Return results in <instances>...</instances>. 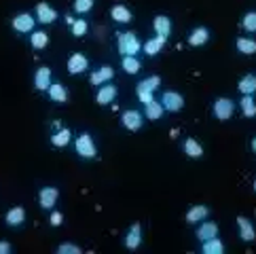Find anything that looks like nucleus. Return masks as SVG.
Instances as JSON below:
<instances>
[{
    "instance_id": "nucleus-1",
    "label": "nucleus",
    "mask_w": 256,
    "mask_h": 254,
    "mask_svg": "<svg viewBox=\"0 0 256 254\" xmlns=\"http://www.w3.org/2000/svg\"><path fill=\"white\" fill-rule=\"evenodd\" d=\"M118 51L123 56H138L142 51V42L134 32H118Z\"/></svg>"
},
{
    "instance_id": "nucleus-2",
    "label": "nucleus",
    "mask_w": 256,
    "mask_h": 254,
    "mask_svg": "<svg viewBox=\"0 0 256 254\" xmlns=\"http://www.w3.org/2000/svg\"><path fill=\"white\" fill-rule=\"evenodd\" d=\"M76 152L83 159H94L96 157V144H94V138L89 134H80L76 138Z\"/></svg>"
},
{
    "instance_id": "nucleus-3",
    "label": "nucleus",
    "mask_w": 256,
    "mask_h": 254,
    "mask_svg": "<svg viewBox=\"0 0 256 254\" xmlns=\"http://www.w3.org/2000/svg\"><path fill=\"white\" fill-rule=\"evenodd\" d=\"M233 112H235V104H233L228 98H218L216 102H214V114H216L218 121L231 119Z\"/></svg>"
},
{
    "instance_id": "nucleus-4",
    "label": "nucleus",
    "mask_w": 256,
    "mask_h": 254,
    "mask_svg": "<svg viewBox=\"0 0 256 254\" xmlns=\"http://www.w3.org/2000/svg\"><path fill=\"white\" fill-rule=\"evenodd\" d=\"M159 102L163 104V108H166V110L178 112V110H182V106H184V98H182L180 94H176V92H166V94L161 96Z\"/></svg>"
},
{
    "instance_id": "nucleus-5",
    "label": "nucleus",
    "mask_w": 256,
    "mask_h": 254,
    "mask_svg": "<svg viewBox=\"0 0 256 254\" xmlns=\"http://www.w3.org/2000/svg\"><path fill=\"white\" fill-rule=\"evenodd\" d=\"M58 197H60V190L56 186H44V188H40V193H38L40 208H42V210H51V208L58 204Z\"/></svg>"
},
{
    "instance_id": "nucleus-6",
    "label": "nucleus",
    "mask_w": 256,
    "mask_h": 254,
    "mask_svg": "<svg viewBox=\"0 0 256 254\" xmlns=\"http://www.w3.org/2000/svg\"><path fill=\"white\" fill-rule=\"evenodd\" d=\"M13 28L17 30V32H32L34 30V17L30 15V13H20V15H15L13 17Z\"/></svg>"
},
{
    "instance_id": "nucleus-7",
    "label": "nucleus",
    "mask_w": 256,
    "mask_h": 254,
    "mask_svg": "<svg viewBox=\"0 0 256 254\" xmlns=\"http://www.w3.org/2000/svg\"><path fill=\"white\" fill-rule=\"evenodd\" d=\"M87 68H89V60L83 56V53L70 56V60H68V72L70 74H80V72H85Z\"/></svg>"
},
{
    "instance_id": "nucleus-8",
    "label": "nucleus",
    "mask_w": 256,
    "mask_h": 254,
    "mask_svg": "<svg viewBox=\"0 0 256 254\" xmlns=\"http://www.w3.org/2000/svg\"><path fill=\"white\" fill-rule=\"evenodd\" d=\"M36 17H38L40 24H53L58 20V11L53 6H49L47 2H38L36 4Z\"/></svg>"
},
{
    "instance_id": "nucleus-9",
    "label": "nucleus",
    "mask_w": 256,
    "mask_h": 254,
    "mask_svg": "<svg viewBox=\"0 0 256 254\" xmlns=\"http://www.w3.org/2000/svg\"><path fill=\"white\" fill-rule=\"evenodd\" d=\"M34 85L38 92H47V89L51 87V68L47 66H40L38 70H36L34 74Z\"/></svg>"
},
{
    "instance_id": "nucleus-10",
    "label": "nucleus",
    "mask_w": 256,
    "mask_h": 254,
    "mask_svg": "<svg viewBox=\"0 0 256 254\" xmlns=\"http://www.w3.org/2000/svg\"><path fill=\"white\" fill-rule=\"evenodd\" d=\"M142 123H144L142 112H138V110H125L123 112V125L130 132H138L140 127H142Z\"/></svg>"
},
{
    "instance_id": "nucleus-11",
    "label": "nucleus",
    "mask_w": 256,
    "mask_h": 254,
    "mask_svg": "<svg viewBox=\"0 0 256 254\" xmlns=\"http://www.w3.org/2000/svg\"><path fill=\"white\" fill-rule=\"evenodd\" d=\"M152 28L157 32V36H163V38H168L170 32H172V22L168 15H157L152 22Z\"/></svg>"
},
{
    "instance_id": "nucleus-12",
    "label": "nucleus",
    "mask_w": 256,
    "mask_h": 254,
    "mask_svg": "<svg viewBox=\"0 0 256 254\" xmlns=\"http://www.w3.org/2000/svg\"><path fill=\"white\" fill-rule=\"evenodd\" d=\"M142 244V226H140V222H136L132 229H130V233H127V238H125V246L130 248V250H136Z\"/></svg>"
},
{
    "instance_id": "nucleus-13",
    "label": "nucleus",
    "mask_w": 256,
    "mask_h": 254,
    "mask_svg": "<svg viewBox=\"0 0 256 254\" xmlns=\"http://www.w3.org/2000/svg\"><path fill=\"white\" fill-rule=\"evenodd\" d=\"M112 76H114V70L110 66H102L91 74V85H104L108 80H112Z\"/></svg>"
},
{
    "instance_id": "nucleus-14",
    "label": "nucleus",
    "mask_w": 256,
    "mask_h": 254,
    "mask_svg": "<svg viewBox=\"0 0 256 254\" xmlns=\"http://www.w3.org/2000/svg\"><path fill=\"white\" fill-rule=\"evenodd\" d=\"M114 98H116V87H114V85H104V87L98 92L96 102H98L100 106H108L110 102H114Z\"/></svg>"
},
{
    "instance_id": "nucleus-15",
    "label": "nucleus",
    "mask_w": 256,
    "mask_h": 254,
    "mask_svg": "<svg viewBox=\"0 0 256 254\" xmlns=\"http://www.w3.org/2000/svg\"><path fill=\"white\" fill-rule=\"evenodd\" d=\"M237 224H240V233H242V240L244 242H254L256 240V231L252 222L246 218V216H237Z\"/></svg>"
},
{
    "instance_id": "nucleus-16",
    "label": "nucleus",
    "mask_w": 256,
    "mask_h": 254,
    "mask_svg": "<svg viewBox=\"0 0 256 254\" xmlns=\"http://www.w3.org/2000/svg\"><path fill=\"white\" fill-rule=\"evenodd\" d=\"M166 40H168V38H163V36H154V38L146 40V42L142 44V49H144V53H146V56L154 58V56H157L159 51H163V44H166Z\"/></svg>"
},
{
    "instance_id": "nucleus-17",
    "label": "nucleus",
    "mask_w": 256,
    "mask_h": 254,
    "mask_svg": "<svg viewBox=\"0 0 256 254\" xmlns=\"http://www.w3.org/2000/svg\"><path fill=\"white\" fill-rule=\"evenodd\" d=\"M110 17L114 22H118V24H130L132 20H134V15H132V11L127 6H123V4H114L112 8H110Z\"/></svg>"
},
{
    "instance_id": "nucleus-18",
    "label": "nucleus",
    "mask_w": 256,
    "mask_h": 254,
    "mask_svg": "<svg viewBox=\"0 0 256 254\" xmlns=\"http://www.w3.org/2000/svg\"><path fill=\"white\" fill-rule=\"evenodd\" d=\"M26 220V210L24 208H11V210L6 212V216H4V222L8 224V226H20L22 222Z\"/></svg>"
},
{
    "instance_id": "nucleus-19",
    "label": "nucleus",
    "mask_w": 256,
    "mask_h": 254,
    "mask_svg": "<svg viewBox=\"0 0 256 254\" xmlns=\"http://www.w3.org/2000/svg\"><path fill=\"white\" fill-rule=\"evenodd\" d=\"M212 238H218V224L216 222H201V226L197 229V240L206 242Z\"/></svg>"
},
{
    "instance_id": "nucleus-20",
    "label": "nucleus",
    "mask_w": 256,
    "mask_h": 254,
    "mask_svg": "<svg viewBox=\"0 0 256 254\" xmlns=\"http://www.w3.org/2000/svg\"><path fill=\"white\" fill-rule=\"evenodd\" d=\"M208 40H210V30L208 28H195L188 36L190 47H199V44H206Z\"/></svg>"
},
{
    "instance_id": "nucleus-21",
    "label": "nucleus",
    "mask_w": 256,
    "mask_h": 254,
    "mask_svg": "<svg viewBox=\"0 0 256 254\" xmlns=\"http://www.w3.org/2000/svg\"><path fill=\"white\" fill-rule=\"evenodd\" d=\"M49 92V98L53 100V102H58V104H64L68 100V92H66V87H64L62 83H51V87L47 89Z\"/></svg>"
},
{
    "instance_id": "nucleus-22",
    "label": "nucleus",
    "mask_w": 256,
    "mask_h": 254,
    "mask_svg": "<svg viewBox=\"0 0 256 254\" xmlns=\"http://www.w3.org/2000/svg\"><path fill=\"white\" fill-rule=\"evenodd\" d=\"M208 214H210V210H208L206 206H195V208H190V210H188L186 222H188V224H195V222H199V220H206Z\"/></svg>"
},
{
    "instance_id": "nucleus-23",
    "label": "nucleus",
    "mask_w": 256,
    "mask_h": 254,
    "mask_svg": "<svg viewBox=\"0 0 256 254\" xmlns=\"http://www.w3.org/2000/svg\"><path fill=\"white\" fill-rule=\"evenodd\" d=\"M204 254H222L224 252V244L218 240V238H212V240H206L204 242Z\"/></svg>"
},
{
    "instance_id": "nucleus-24",
    "label": "nucleus",
    "mask_w": 256,
    "mask_h": 254,
    "mask_svg": "<svg viewBox=\"0 0 256 254\" xmlns=\"http://www.w3.org/2000/svg\"><path fill=\"white\" fill-rule=\"evenodd\" d=\"M240 92L244 94V96H252L254 92H256V76L254 74H246L242 80H240Z\"/></svg>"
},
{
    "instance_id": "nucleus-25",
    "label": "nucleus",
    "mask_w": 256,
    "mask_h": 254,
    "mask_svg": "<svg viewBox=\"0 0 256 254\" xmlns=\"http://www.w3.org/2000/svg\"><path fill=\"white\" fill-rule=\"evenodd\" d=\"M144 108H146V119H148V121H157L159 116L163 114V104H161V102H157V100H152V102H148Z\"/></svg>"
},
{
    "instance_id": "nucleus-26",
    "label": "nucleus",
    "mask_w": 256,
    "mask_h": 254,
    "mask_svg": "<svg viewBox=\"0 0 256 254\" xmlns=\"http://www.w3.org/2000/svg\"><path fill=\"white\" fill-rule=\"evenodd\" d=\"M184 152H186L188 157L199 159L201 155H204V148H201V144H199L197 140H193V138H186V142H184Z\"/></svg>"
},
{
    "instance_id": "nucleus-27",
    "label": "nucleus",
    "mask_w": 256,
    "mask_h": 254,
    "mask_svg": "<svg viewBox=\"0 0 256 254\" xmlns=\"http://www.w3.org/2000/svg\"><path fill=\"white\" fill-rule=\"evenodd\" d=\"M159 85H161V76H157V74H152V76H148V78H144V80H140L138 83V89H142V92H157L159 89Z\"/></svg>"
},
{
    "instance_id": "nucleus-28",
    "label": "nucleus",
    "mask_w": 256,
    "mask_h": 254,
    "mask_svg": "<svg viewBox=\"0 0 256 254\" xmlns=\"http://www.w3.org/2000/svg\"><path fill=\"white\" fill-rule=\"evenodd\" d=\"M142 68V64L136 60V56H123V70L127 74H138Z\"/></svg>"
},
{
    "instance_id": "nucleus-29",
    "label": "nucleus",
    "mask_w": 256,
    "mask_h": 254,
    "mask_svg": "<svg viewBox=\"0 0 256 254\" xmlns=\"http://www.w3.org/2000/svg\"><path fill=\"white\" fill-rule=\"evenodd\" d=\"M237 51L244 56H254L256 53V40L252 38H237Z\"/></svg>"
},
{
    "instance_id": "nucleus-30",
    "label": "nucleus",
    "mask_w": 256,
    "mask_h": 254,
    "mask_svg": "<svg viewBox=\"0 0 256 254\" xmlns=\"http://www.w3.org/2000/svg\"><path fill=\"white\" fill-rule=\"evenodd\" d=\"M30 42H32L34 49H44V47L49 44V36L44 34V32H40V30H36V32H32V36H30Z\"/></svg>"
},
{
    "instance_id": "nucleus-31",
    "label": "nucleus",
    "mask_w": 256,
    "mask_h": 254,
    "mask_svg": "<svg viewBox=\"0 0 256 254\" xmlns=\"http://www.w3.org/2000/svg\"><path fill=\"white\" fill-rule=\"evenodd\" d=\"M70 130H60V132H56L51 136V144L53 146H66V144L70 142Z\"/></svg>"
},
{
    "instance_id": "nucleus-32",
    "label": "nucleus",
    "mask_w": 256,
    "mask_h": 254,
    "mask_svg": "<svg viewBox=\"0 0 256 254\" xmlns=\"http://www.w3.org/2000/svg\"><path fill=\"white\" fill-rule=\"evenodd\" d=\"M242 112L246 116H256V102L252 100V96H244L242 98Z\"/></svg>"
},
{
    "instance_id": "nucleus-33",
    "label": "nucleus",
    "mask_w": 256,
    "mask_h": 254,
    "mask_svg": "<svg viewBox=\"0 0 256 254\" xmlns=\"http://www.w3.org/2000/svg\"><path fill=\"white\" fill-rule=\"evenodd\" d=\"M96 0H74V11L76 13H89L94 8Z\"/></svg>"
},
{
    "instance_id": "nucleus-34",
    "label": "nucleus",
    "mask_w": 256,
    "mask_h": 254,
    "mask_svg": "<svg viewBox=\"0 0 256 254\" xmlns=\"http://www.w3.org/2000/svg\"><path fill=\"white\" fill-rule=\"evenodd\" d=\"M244 28L248 32H256V11H250L244 15Z\"/></svg>"
},
{
    "instance_id": "nucleus-35",
    "label": "nucleus",
    "mask_w": 256,
    "mask_h": 254,
    "mask_svg": "<svg viewBox=\"0 0 256 254\" xmlns=\"http://www.w3.org/2000/svg\"><path fill=\"white\" fill-rule=\"evenodd\" d=\"M87 22L85 20H76V22H72V34L74 36H85L87 34Z\"/></svg>"
},
{
    "instance_id": "nucleus-36",
    "label": "nucleus",
    "mask_w": 256,
    "mask_h": 254,
    "mask_svg": "<svg viewBox=\"0 0 256 254\" xmlns=\"http://www.w3.org/2000/svg\"><path fill=\"white\" fill-rule=\"evenodd\" d=\"M58 254H80V248L74 246V244H62L58 248Z\"/></svg>"
},
{
    "instance_id": "nucleus-37",
    "label": "nucleus",
    "mask_w": 256,
    "mask_h": 254,
    "mask_svg": "<svg viewBox=\"0 0 256 254\" xmlns=\"http://www.w3.org/2000/svg\"><path fill=\"white\" fill-rule=\"evenodd\" d=\"M136 94H138V100H140V102L146 106V104H148V102H152V94L150 92H142V89H136Z\"/></svg>"
},
{
    "instance_id": "nucleus-38",
    "label": "nucleus",
    "mask_w": 256,
    "mask_h": 254,
    "mask_svg": "<svg viewBox=\"0 0 256 254\" xmlns=\"http://www.w3.org/2000/svg\"><path fill=\"white\" fill-rule=\"evenodd\" d=\"M62 220H64V216H62L60 212H53V214H51V224H53V226H60Z\"/></svg>"
},
{
    "instance_id": "nucleus-39",
    "label": "nucleus",
    "mask_w": 256,
    "mask_h": 254,
    "mask_svg": "<svg viewBox=\"0 0 256 254\" xmlns=\"http://www.w3.org/2000/svg\"><path fill=\"white\" fill-rule=\"evenodd\" d=\"M13 246L8 242H0V254H11Z\"/></svg>"
},
{
    "instance_id": "nucleus-40",
    "label": "nucleus",
    "mask_w": 256,
    "mask_h": 254,
    "mask_svg": "<svg viewBox=\"0 0 256 254\" xmlns=\"http://www.w3.org/2000/svg\"><path fill=\"white\" fill-rule=\"evenodd\" d=\"M252 150H254V152H256V138H254V140H252Z\"/></svg>"
},
{
    "instance_id": "nucleus-41",
    "label": "nucleus",
    "mask_w": 256,
    "mask_h": 254,
    "mask_svg": "<svg viewBox=\"0 0 256 254\" xmlns=\"http://www.w3.org/2000/svg\"><path fill=\"white\" fill-rule=\"evenodd\" d=\"M254 190H256V180H254Z\"/></svg>"
}]
</instances>
